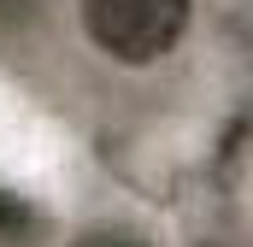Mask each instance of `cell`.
Here are the masks:
<instances>
[{
    "label": "cell",
    "mask_w": 253,
    "mask_h": 247,
    "mask_svg": "<svg viewBox=\"0 0 253 247\" xmlns=\"http://www.w3.org/2000/svg\"><path fill=\"white\" fill-rule=\"evenodd\" d=\"M18 230H30V206L12 188H0V236H18Z\"/></svg>",
    "instance_id": "2"
},
{
    "label": "cell",
    "mask_w": 253,
    "mask_h": 247,
    "mask_svg": "<svg viewBox=\"0 0 253 247\" xmlns=\"http://www.w3.org/2000/svg\"><path fill=\"white\" fill-rule=\"evenodd\" d=\"M189 0H83V30L100 53L124 65H153L183 41Z\"/></svg>",
    "instance_id": "1"
}]
</instances>
